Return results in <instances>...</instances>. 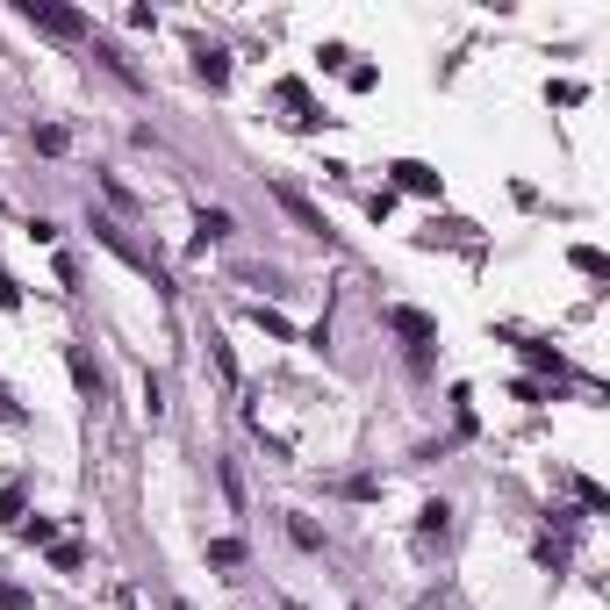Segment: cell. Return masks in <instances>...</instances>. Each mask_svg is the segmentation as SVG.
I'll return each mask as SVG.
<instances>
[{"label":"cell","instance_id":"cell-1","mask_svg":"<svg viewBox=\"0 0 610 610\" xmlns=\"http://www.w3.org/2000/svg\"><path fill=\"white\" fill-rule=\"evenodd\" d=\"M22 14H29L36 29H51V36H72V43L94 36V22H87L80 7H58V0H22Z\"/></svg>","mask_w":610,"mask_h":610},{"label":"cell","instance_id":"cell-2","mask_svg":"<svg viewBox=\"0 0 610 610\" xmlns=\"http://www.w3.org/2000/svg\"><path fill=\"white\" fill-rule=\"evenodd\" d=\"M65 374H72V388H80V396H87V403H101V359H94V352H87V345H65Z\"/></svg>","mask_w":610,"mask_h":610},{"label":"cell","instance_id":"cell-3","mask_svg":"<svg viewBox=\"0 0 610 610\" xmlns=\"http://www.w3.org/2000/svg\"><path fill=\"white\" fill-rule=\"evenodd\" d=\"M273 202L288 208V215H295V223H302V230H309V237H323V244H330V223H323V208L309 202L302 187H273Z\"/></svg>","mask_w":610,"mask_h":610},{"label":"cell","instance_id":"cell-4","mask_svg":"<svg viewBox=\"0 0 610 610\" xmlns=\"http://www.w3.org/2000/svg\"><path fill=\"white\" fill-rule=\"evenodd\" d=\"M388 173H396V187H388V195H438V187H445V180H438L424 158H396Z\"/></svg>","mask_w":610,"mask_h":610},{"label":"cell","instance_id":"cell-5","mask_svg":"<svg viewBox=\"0 0 610 610\" xmlns=\"http://www.w3.org/2000/svg\"><path fill=\"white\" fill-rule=\"evenodd\" d=\"M388 330H396V338H409V345H431V338H438V316H424V309H388Z\"/></svg>","mask_w":610,"mask_h":610},{"label":"cell","instance_id":"cell-6","mask_svg":"<svg viewBox=\"0 0 610 610\" xmlns=\"http://www.w3.org/2000/svg\"><path fill=\"white\" fill-rule=\"evenodd\" d=\"M195 72H202V87L223 94V87H230V51H223V43H195Z\"/></svg>","mask_w":610,"mask_h":610},{"label":"cell","instance_id":"cell-7","mask_svg":"<svg viewBox=\"0 0 610 610\" xmlns=\"http://www.w3.org/2000/svg\"><path fill=\"white\" fill-rule=\"evenodd\" d=\"M195 230H202V237H195V252H208V244H223L237 223H230V208H202V215H195Z\"/></svg>","mask_w":610,"mask_h":610},{"label":"cell","instance_id":"cell-8","mask_svg":"<svg viewBox=\"0 0 610 610\" xmlns=\"http://www.w3.org/2000/svg\"><path fill=\"white\" fill-rule=\"evenodd\" d=\"M567 266H575L582 281H604V273H610V259L596 252V244H575V252H567Z\"/></svg>","mask_w":610,"mask_h":610},{"label":"cell","instance_id":"cell-9","mask_svg":"<svg viewBox=\"0 0 610 610\" xmlns=\"http://www.w3.org/2000/svg\"><path fill=\"white\" fill-rule=\"evenodd\" d=\"M575 503H582V517H604V510H610L604 481H589V474H575Z\"/></svg>","mask_w":610,"mask_h":610},{"label":"cell","instance_id":"cell-10","mask_svg":"<svg viewBox=\"0 0 610 610\" xmlns=\"http://www.w3.org/2000/svg\"><path fill=\"white\" fill-rule=\"evenodd\" d=\"M524 359H531L539 374H553V381H567V359H560L553 345H524Z\"/></svg>","mask_w":610,"mask_h":610},{"label":"cell","instance_id":"cell-11","mask_svg":"<svg viewBox=\"0 0 610 610\" xmlns=\"http://www.w3.org/2000/svg\"><path fill=\"white\" fill-rule=\"evenodd\" d=\"M14 531H22V546H58V524L51 517H22Z\"/></svg>","mask_w":610,"mask_h":610},{"label":"cell","instance_id":"cell-12","mask_svg":"<svg viewBox=\"0 0 610 610\" xmlns=\"http://www.w3.org/2000/svg\"><path fill=\"white\" fill-rule=\"evenodd\" d=\"M252 323H259V330H266V338H281V345H288V338H295V323H288V316H281V309H252Z\"/></svg>","mask_w":610,"mask_h":610},{"label":"cell","instance_id":"cell-13","mask_svg":"<svg viewBox=\"0 0 610 610\" xmlns=\"http://www.w3.org/2000/svg\"><path fill=\"white\" fill-rule=\"evenodd\" d=\"M208 567H244V546L237 539H208Z\"/></svg>","mask_w":610,"mask_h":610},{"label":"cell","instance_id":"cell-14","mask_svg":"<svg viewBox=\"0 0 610 610\" xmlns=\"http://www.w3.org/2000/svg\"><path fill=\"white\" fill-rule=\"evenodd\" d=\"M94 51H101V65H108V72H115V80H129V87H137V65H129V58H122L115 43H94Z\"/></svg>","mask_w":610,"mask_h":610},{"label":"cell","instance_id":"cell-15","mask_svg":"<svg viewBox=\"0 0 610 610\" xmlns=\"http://www.w3.org/2000/svg\"><path fill=\"white\" fill-rule=\"evenodd\" d=\"M445 517H453L445 503H424V517H416V531H424V539H445Z\"/></svg>","mask_w":610,"mask_h":610},{"label":"cell","instance_id":"cell-16","mask_svg":"<svg viewBox=\"0 0 610 610\" xmlns=\"http://www.w3.org/2000/svg\"><path fill=\"white\" fill-rule=\"evenodd\" d=\"M36 151H43V158H58V151H65V129H58V122H43V129H36Z\"/></svg>","mask_w":610,"mask_h":610},{"label":"cell","instance_id":"cell-17","mask_svg":"<svg viewBox=\"0 0 610 610\" xmlns=\"http://www.w3.org/2000/svg\"><path fill=\"white\" fill-rule=\"evenodd\" d=\"M208 359H215V374H223V381H237V359H230V345H223V338H208Z\"/></svg>","mask_w":610,"mask_h":610},{"label":"cell","instance_id":"cell-18","mask_svg":"<svg viewBox=\"0 0 610 610\" xmlns=\"http://www.w3.org/2000/svg\"><path fill=\"white\" fill-rule=\"evenodd\" d=\"M51 567H58V575H72V567H87V553H80V546H51Z\"/></svg>","mask_w":610,"mask_h":610},{"label":"cell","instance_id":"cell-19","mask_svg":"<svg viewBox=\"0 0 610 610\" xmlns=\"http://www.w3.org/2000/svg\"><path fill=\"white\" fill-rule=\"evenodd\" d=\"M0 517H7V524H22V481H7V489H0Z\"/></svg>","mask_w":610,"mask_h":610},{"label":"cell","instance_id":"cell-20","mask_svg":"<svg viewBox=\"0 0 610 610\" xmlns=\"http://www.w3.org/2000/svg\"><path fill=\"white\" fill-rule=\"evenodd\" d=\"M0 610H36V596H29V589H14V582H0Z\"/></svg>","mask_w":610,"mask_h":610},{"label":"cell","instance_id":"cell-21","mask_svg":"<svg viewBox=\"0 0 610 610\" xmlns=\"http://www.w3.org/2000/svg\"><path fill=\"white\" fill-rule=\"evenodd\" d=\"M345 58H352L345 43H323V51H316V65H323V72H345Z\"/></svg>","mask_w":610,"mask_h":610},{"label":"cell","instance_id":"cell-22","mask_svg":"<svg viewBox=\"0 0 610 610\" xmlns=\"http://www.w3.org/2000/svg\"><path fill=\"white\" fill-rule=\"evenodd\" d=\"M345 80H352V94H374V87H381V72H374V65H352Z\"/></svg>","mask_w":610,"mask_h":610},{"label":"cell","instance_id":"cell-23","mask_svg":"<svg viewBox=\"0 0 610 610\" xmlns=\"http://www.w3.org/2000/svg\"><path fill=\"white\" fill-rule=\"evenodd\" d=\"M367 215H374V223H388V215H396V195H388V187H381V195H367Z\"/></svg>","mask_w":610,"mask_h":610},{"label":"cell","instance_id":"cell-24","mask_svg":"<svg viewBox=\"0 0 610 610\" xmlns=\"http://www.w3.org/2000/svg\"><path fill=\"white\" fill-rule=\"evenodd\" d=\"M0 309H22V288H14L7 273H0Z\"/></svg>","mask_w":610,"mask_h":610},{"label":"cell","instance_id":"cell-25","mask_svg":"<svg viewBox=\"0 0 610 610\" xmlns=\"http://www.w3.org/2000/svg\"><path fill=\"white\" fill-rule=\"evenodd\" d=\"M416 610H445V604H431V596H424V604H416Z\"/></svg>","mask_w":610,"mask_h":610},{"label":"cell","instance_id":"cell-26","mask_svg":"<svg viewBox=\"0 0 610 610\" xmlns=\"http://www.w3.org/2000/svg\"><path fill=\"white\" fill-rule=\"evenodd\" d=\"M173 610H187V604H173Z\"/></svg>","mask_w":610,"mask_h":610}]
</instances>
